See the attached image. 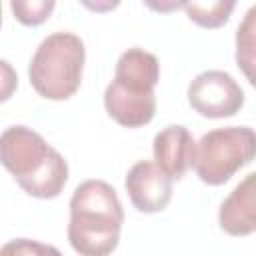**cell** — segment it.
Here are the masks:
<instances>
[{"label":"cell","instance_id":"1","mask_svg":"<svg viewBox=\"0 0 256 256\" xmlns=\"http://www.w3.org/2000/svg\"><path fill=\"white\" fill-rule=\"evenodd\" d=\"M124 210L104 180H84L70 198L68 242L80 256H108L116 250Z\"/></svg>","mask_w":256,"mask_h":256},{"label":"cell","instance_id":"2","mask_svg":"<svg viewBox=\"0 0 256 256\" xmlns=\"http://www.w3.org/2000/svg\"><path fill=\"white\" fill-rule=\"evenodd\" d=\"M0 160L18 186L34 198H56L68 182V164L36 130L8 126L0 136Z\"/></svg>","mask_w":256,"mask_h":256},{"label":"cell","instance_id":"3","mask_svg":"<svg viewBox=\"0 0 256 256\" xmlns=\"http://www.w3.org/2000/svg\"><path fill=\"white\" fill-rule=\"evenodd\" d=\"M160 80V64L144 48H128L120 54L114 80L106 86L104 106L112 120L126 128H140L156 114L154 88Z\"/></svg>","mask_w":256,"mask_h":256},{"label":"cell","instance_id":"4","mask_svg":"<svg viewBox=\"0 0 256 256\" xmlns=\"http://www.w3.org/2000/svg\"><path fill=\"white\" fill-rule=\"evenodd\" d=\"M84 60L86 50L80 36L54 32L40 42L30 60V84L46 100H68L80 88Z\"/></svg>","mask_w":256,"mask_h":256},{"label":"cell","instance_id":"5","mask_svg":"<svg viewBox=\"0 0 256 256\" xmlns=\"http://www.w3.org/2000/svg\"><path fill=\"white\" fill-rule=\"evenodd\" d=\"M256 158V130L226 126L206 132L196 142L194 170L204 184L220 186Z\"/></svg>","mask_w":256,"mask_h":256},{"label":"cell","instance_id":"6","mask_svg":"<svg viewBox=\"0 0 256 256\" xmlns=\"http://www.w3.org/2000/svg\"><path fill=\"white\" fill-rule=\"evenodd\" d=\"M188 104L204 118H228L240 112L244 92L228 72L206 70L188 84Z\"/></svg>","mask_w":256,"mask_h":256},{"label":"cell","instance_id":"7","mask_svg":"<svg viewBox=\"0 0 256 256\" xmlns=\"http://www.w3.org/2000/svg\"><path fill=\"white\" fill-rule=\"evenodd\" d=\"M130 202L138 212H162L172 198V178L150 160L136 162L124 180Z\"/></svg>","mask_w":256,"mask_h":256},{"label":"cell","instance_id":"8","mask_svg":"<svg viewBox=\"0 0 256 256\" xmlns=\"http://www.w3.org/2000/svg\"><path fill=\"white\" fill-rule=\"evenodd\" d=\"M154 160L172 178L180 180L188 168H194L196 142L190 130L182 124H170L154 136Z\"/></svg>","mask_w":256,"mask_h":256},{"label":"cell","instance_id":"9","mask_svg":"<svg viewBox=\"0 0 256 256\" xmlns=\"http://www.w3.org/2000/svg\"><path fill=\"white\" fill-rule=\"evenodd\" d=\"M218 224L230 236L256 232V172H250L220 204Z\"/></svg>","mask_w":256,"mask_h":256},{"label":"cell","instance_id":"10","mask_svg":"<svg viewBox=\"0 0 256 256\" xmlns=\"http://www.w3.org/2000/svg\"><path fill=\"white\" fill-rule=\"evenodd\" d=\"M236 64L256 88V4L248 8L236 30Z\"/></svg>","mask_w":256,"mask_h":256},{"label":"cell","instance_id":"11","mask_svg":"<svg viewBox=\"0 0 256 256\" xmlns=\"http://www.w3.org/2000/svg\"><path fill=\"white\" fill-rule=\"evenodd\" d=\"M236 2H184L186 16L202 28H218L228 22Z\"/></svg>","mask_w":256,"mask_h":256},{"label":"cell","instance_id":"12","mask_svg":"<svg viewBox=\"0 0 256 256\" xmlns=\"http://www.w3.org/2000/svg\"><path fill=\"white\" fill-rule=\"evenodd\" d=\"M54 0H14L10 4L14 16L18 22H22L24 26H38L42 24L44 20H48V16L52 14L54 10Z\"/></svg>","mask_w":256,"mask_h":256},{"label":"cell","instance_id":"13","mask_svg":"<svg viewBox=\"0 0 256 256\" xmlns=\"http://www.w3.org/2000/svg\"><path fill=\"white\" fill-rule=\"evenodd\" d=\"M0 256H62V252L56 246L42 244L30 238H14L2 246Z\"/></svg>","mask_w":256,"mask_h":256}]
</instances>
